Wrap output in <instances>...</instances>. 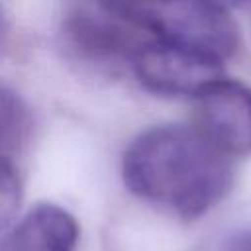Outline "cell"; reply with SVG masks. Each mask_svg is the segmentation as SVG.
<instances>
[{
    "mask_svg": "<svg viewBox=\"0 0 251 251\" xmlns=\"http://www.w3.org/2000/svg\"><path fill=\"white\" fill-rule=\"evenodd\" d=\"M122 178L137 198L190 220L227 194L233 173L229 157L196 126L165 124L141 131L127 145Z\"/></svg>",
    "mask_w": 251,
    "mask_h": 251,
    "instance_id": "obj_1",
    "label": "cell"
},
{
    "mask_svg": "<svg viewBox=\"0 0 251 251\" xmlns=\"http://www.w3.org/2000/svg\"><path fill=\"white\" fill-rule=\"evenodd\" d=\"M78 224L65 208L41 202L4 231L0 251H75Z\"/></svg>",
    "mask_w": 251,
    "mask_h": 251,
    "instance_id": "obj_6",
    "label": "cell"
},
{
    "mask_svg": "<svg viewBox=\"0 0 251 251\" xmlns=\"http://www.w3.org/2000/svg\"><path fill=\"white\" fill-rule=\"evenodd\" d=\"M222 65L206 53L149 37L137 49L129 67L135 78L155 94L196 98L224 78Z\"/></svg>",
    "mask_w": 251,
    "mask_h": 251,
    "instance_id": "obj_4",
    "label": "cell"
},
{
    "mask_svg": "<svg viewBox=\"0 0 251 251\" xmlns=\"http://www.w3.org/2000/svg\"><path fill=\"white\" fill-rule=\"evenodd\" d=\"M29 131V116L22 98L8 86L2 88V157L18 151Z\"/></svg>",
    "mask_w": 251,
    "mask_h": 251,
    "instance_id": "obj_7",
    "label": "cell"
},
{
    "mask_svg": "<svg viewBox=\"0 0 251 251\" xmlns=\"http://www.w3.org/2000/svg\"><path fill=\"white\" fill-rule=\"evenodd\" d=\"M20 204V180L12 161L2 159V178H0V214H2V231L10 227L12 216Z\"/></svg>",
    "mask_w": 251,
    "mask_h": 251,
    "instance_id": "obj_8",
    "label": "cell"
},
{
    "mask_svg": "<svg viewBox=\"0 0 251 251\" xmlns=\"http://www.w3.org/2000/svg\"><path fill=\"white\" fill-rule=\"evenodd\" d=\"M233 251H251V233L243 235L237 243H235V249Z\"/></svg>",
    "mask_w": 251,
    "mask_h": 251,
    "instance_id": "obj_9",
    "label": "cell"
},
{
    "mask_svg": "<svg viewBox=\"0 0 251 251\" xmlns=\"http://www.w3.org/2000/svg\"><path fill=\"white\" fill-rule=\"evenodd\" d=\"M196 127L227 157L251 153V88L220 78L194 98Z\"/></svg>",
    "mask_w": 251,
    "mask_h": 251,
    "instance_id": "obj_5",
    "label": "cell"
},
{
    "mask_svg": "<svg viewBox=\"0 0 251 251\" xmlns=\"http://www.w3.org/2000/svg\"><path fill=\"white\" fill-rule=\"evenodd\" d=\"M137 24L155 39L176 43L218 61L237 49V25L224 6L208 2L129 4Z\"/></svg>",
    "mask_w": 251,
    "mask_h": 251,
    "instance_id": "obj_2",
    "label": "cell"
},
{
    "mask_svg": "<svg viewBox=\"0 0 251 251\" xmlns=\"http://www.w3.org/2000/svg\"><path fill=\"white\" fill-rule=\"evenodd\" d=\"M63 35L76 55L106 65L120 61L131 65L137 49L151 37L133 18L129 4L75 6L63 22Z\"/></svg>",
    "mask_w": 251,
    "mask_h": 251,
    "instance_id": "obj_3",
    "label": "cell"
}]
</instances>
